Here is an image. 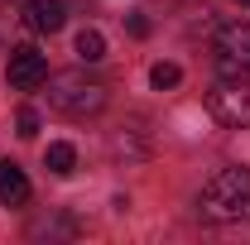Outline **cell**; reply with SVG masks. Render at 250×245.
Here are the masks:
<instances>
[{"label": "cell", "instance_id": "6da1fadb", "mask_svg": "<svg viewBox=\"0 0 250 245\" xmlns=\"http://www.w3.org/2000/svg\"><path fill=\"white\" fill-rule=\"evenodd\" d=\"M197 216L202 221H246L250 216V168H217L202 192H197Z\"/></svg>", "mask_w": 250, "mask_h": 245}, {"label": "cell", "instance_id": "7a4b0ae2", "mask_svg": "<svg viewBox=\"0 0 250 245\" xmlns=\"http://www.w3.org/2000/svg\"><path fill=\"white\" fill-rule=\"evenodd\" d=\"M48 106L62 111V116H96L106 106V82H96L87 72H58L48 77Z\"/></svg>", "mask_w": 250, "mask_h": 245}, {"label": "cell", "instance_id": "3957f363", "mask_svg": "<svg viewBox=\"0 0 250 245\" xmlns=\"http://www.w3.org/2000/svg\"><path fill=\"white\" fill-rule=\"evenodd\" d=\"M212 62L221 77H250V20H231L212 34Z\"/></svg>", "mask_w": 250, "mask_h": 245}, {"label": "cell", "instance_id": "277c9868", "mask_svg": "<svg viewBox=\"0 0 250 245\" xmlns=\"http://www.w3.org/2000/svg\"><path fill=\"white\" fill-rule=\"evenodd\" d=\"M207 111L226 130H250V82L246 77H221L217 87H207Z\"/></svg>", "mask_w": 250, "mask_h": 245}, {"label": "cell", "instance_id": "5b68a950", "mask_svg": "<svg viewBox=\"0 0 250 245\" xmlns=\"http://www.w3.org/2000/svg\"><path fill=\"white\" fill-rule=\"evenodd\" d=\"M5 77H10V87H15V92H34V87H43V82H48V58H43L34 43H24V48H15V53H10V72H5Z\"/></svg>", "mask_w": 250, "mask_h": 245}, {"label": "cell", "instance_id": "8992f818", "mask_svg": "<svg viewBox=\"0 0 250 245\" xmlns=\"http://www.w3.org/2000/svg\"><path fill=\"white\" fill-rule=\"evenodd\" d=\"M62 20H67V5H62V0H29V5H24V24H29L34 34H58Z\"/></svg>", "mask_w": 250, "mask_h": 245}, {"label": "cell", "instance_id": "52a82bcc", "mask_svg": "<svg viewBox=\"0 0 250 245\" xmlns=\"http://www.w3.org/2000/svg\"><path fill=\"white\" fill-rule=\"evenodd\" d=\"M0 202H5V207H24V202H29V178H24L20 163H10V159L0 163Z\"/></svg>", "mask_w": 250, "mask_h": 245}, {"label": "cell", "instance_id": "ba28073f", "mask_svg": "<svg viewBox=\"0 0 250 245\" xmlns=\"http://www.w3.org/2000/svg\"><path fill=\"white\" fill-rule=\"evenodd\" d=\"M43 163H48V173H58V178H67V173L77 168V149H72V144H48V154H43Z\"/></svg>", "mask_w": 250, "mask_h": 245}, {"label": "cell", "instance_id": "9c48e42d", "mask_svg": "<svg viewBox=\"0 0 250 245\" xmlns=\"http://www.w3.org/2000/svg\"><path fill=\"white\" fill-rule=\"evenodd\" d=\"M77 58L82 62H101L106 58V39H101L96 29H82L77 34Z\"/></svg>", "mask_w": 250, "mask_h": 245}, {"label": "cell", "instance_id": "30bf717a", "mask_svg": "<svg viewBox=\"0 0 250 245\" xmlns=\"http://www.w3.org/2000/svg\"><path fill=\"white\" fill-rule=\"evenodd\" d=\"M149 82H154V92H168V87L183 82V67H178V62H154V67H149Z\"/></svg>", "mask_w": 250, "mask_h": 245}, {"label": "cell", "instance_id": "8fae6325", "mask_svg": "<svg viewBox=\"0 0 250 245\" xmlns=\"http://www.w3.org/2000/svg\"><path fill=\"white\" fill-rule=\"evenodd\" d=\"M15 125H20V135H24V140H34V135H39V111H29V106H24V111L15 116Z\"/></svg>", "mask_w": 250, "mask_h": 245}, {"label": "cell", "instance_id": "7c38bea8", "mask_svg": "<svg viewBox=\"0 0 250 245\" xmlns=\"http://www.w3.org/2000/svg\"><path fill=\"white\" fill-rule=\"evenodd\" d=\"M130 34L145 39V34H149V20H145V15H130Z\"/></svg>", "mask_w": 250, "mask_h": 245}, {"label": "cell", "instance_id": "4fadbf2b", "mask_svg": "<svg viewBox=\"0 0 250 245\" xmlns=\"http://www.w3.org/2000/svg\"><path fill=\"white\" fill-rule=\"evenodd\" d=\"M236 5H250V0H236Z\"/></svg>", "mask_w": 250, "mask_h": 245}]
</instances>
